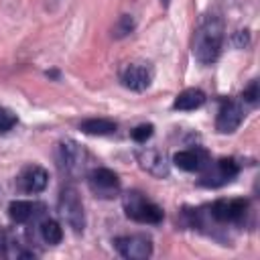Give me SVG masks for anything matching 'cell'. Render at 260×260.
Returning <instances> with one entry per match:
<instances>
[{"mask_svg":"<svg viewBox=\"0 0 260 260\" xmlns=\"http://www.w3.org/2000/svg\"><path fill=\"white\" fill-rule=\"evenodd\" d=\"M223 18L217 14H207L199 22L193 39V55L199 63L209 65L213 63L221 53L223 43Z\"/></svg>","mask_w":260,"mask_h":260,"instance_id":"1","label":"cell"},{"mask_svg":"<svg viewBox=\"0 0 260 260\" xmlns=\"http://www.w3.org/2000/svg\"><path fill=\"white\" fill-rule=\"evenodd\" d=\"M57 167L61 173H65L67 177H79L81 173H85L87 167V152L83 150V146L71 138H65L57 144Z\"/></svg>","mask_w":260,"mask_h":260,"instance_id":"2","label":"cell"},{"mask_svg":"<svg viewBox=\"0 0 260 260\" xmlns=\"http://www.w3.org/2000/svg\"><path fill=\"white\" fill-rule=\"evenodd\" d=\"M124 211L130 219L138 223H160L165 217L162 209L150 199H146L140 191H128L124 195Z\"/></svg>","mask_w":260,"mask_h":260,"instance_id":"3","label":"cell"},{"mask_svg":"<svg viewBox=\"0 0 260 260\" xmlns=\"http://www.w3.org/2000/svg\"><path fill=\"white\" fill-rule=\"evenodd\" d=\"M59 213L69 223V228H73V232H77V234L83 232V228H85V211H83L81 197H79V193H77V189L73 185H67V187L61 189Z\"/></svg>","mask_w":260,"mask_h":260,"instance_id":"4","label":"cell"},{"mask_svg":"<svg viewBox=\"0 0 260 260\" xmlns=\"http://www.w3.org/2000/svg\"><path fill=\"white\" fill-rule=\"evenodd\" d=\"M238 173H240V165L236 162V158H219L213 165L211 162L205 165V173L201 175L199 185L215 189V187L230 183Z\"/></svg>","mask_w":260,"mask_h":260,"instance_id":"5","label":"cell"},{"mask_svg":"<svg viewBox=\"0 0 260 260\" xmlns=\"http://www.w3.org/2000/svg\"><path fill=\"white\" fill-rule=\"evenodd\" d=\"M87 185L91 189V193L95 197L102 199H112L120 193V179L112 169L106 167H98L93 171H89L87 175Z\"/></svg>","mask_w":260,"mask_h":260,"instance_id":"6","label":"cell"},{"mask_svg":"<svg viewBox=\"0 0 260 260\" xmlns=\"http://www.w3.org/2000/svg\"><path fill=\"white\" fill-rule=\"evenodd\" d=\"M246 211H248L246 199H217L207 213L215 223H240Z\"/></svg>","mask_w":260,"mask_h":260,"instance_id":"7","label":"cell"},{"mask_svg":"<svg viewBox=\"0 0 260 260\" xmlns=\"http://www.w3.org/2000/svg\"><path fill=\"white\" fill-rule=\"evenodd\" d=\"M114 248L128 260H144L152 254V242L146 236H120L114 240Z\"/></svg>","mask_w":260,"mask_h":260,"instance_id":"8","label":"cell"},{"mask_svg":"<svg viewBox=\"0 0 260 260\" xmlns=\"http://www.w3.org/2000/svg\"><path fill=\"white\" fill-rule=\"evenodd\" d=\"M120 81L132 91H144L152 81V69L146 63H130L120 71Z\"/></svg>","mask_w":260,"mask_h":260,"instance_id":"9","label":"cell"},{"mask_svg":"<svg viewBox=\"0 0 260 260\" xmlns=\"http://www.w3.org/2000/svg\"><path fill=\"white\" fill-rule=\"evenodd\" d=\"M244 120V108L240 102L236 100H225L217 112V120H215V130L221 134H230L234 130H238V126Z\"/></svg>","mask_w":260,"mask_h":260,"instance_id":"10","label":"cell"},{"mask_svg":"<svg viewBox=\"0 0 260 260\" xmlns=\"http://www.w3.org/2000/svg\"><path fill=\"white\" fill-rule=\"evenodd\" d=\"M136 160L146 173H150V175H154L158 179L169 175V160H167L165 152H160L156 148H140V150H136Z\"/></svg>","mask_w":260,"mask_h":260,"instance_id":"11","label":"cell"},{"mask_svg":"<svg viewBox=\"0 0 260 260\" xmlns=\"http://www.w3.org/2000/svg\"><path fill=\"white\" fill-rule=\"evenodd\" d=\"M47 205L41 201H12L8 205V215L16 223H30L45 215Z\"/></svg>","mask_w":260,"mask_h":260,"instance_id":"12","label":"cell"},{"mask_svg":"<svg viewBox=\"0 0 260 260\" xmlns=\"http://www.w3.org/2000/svg\"><path fill=\"white\" fill-rule=\"evenodd\" d=\"M49 183V173L39 165H28L18 175V187L24 193H41Z\"/></svg>","mask_w":260,"mask_h":260,"instance_id":"13","label":"cell"},{"mask_svg":"<svg viewBox=\"0 0 260 260\" xmlns=\"http://www.w3.org/2000/svg\"><path fill=\"white\" fill-rule=\"evenodd\" d=\"M173 162H175L181 171L193 173V171L205 169V165L209 162V154H207V150H203V148H187V150H179V152L173 156Z\"/></svg>","mask_w":260,"mask_h":260,"instance_id":"14","label":"cell"},{"mask_svg":"<svg viewBox=\"0 0 260 260\" xmlns=\"http://www.w3.org/2000/svg\"><path fill=\"white\" fill-rule=\"evenodd\" d=\"M205 104V93L197 87H189V89H183L175 102H173V108L175 110H195V108H201Z\"/></svg>","mask_w":260,"mask_h":260,"instance_id":"15","label":"cell"},{"mask_svg":"<svg viewBox=\"0 0 260 260\" xmlns=\"http://www.w3.org/2000/svg\"><path fill=\"white\" fill-rule=\"evenodd\" d=\"M116 122L114 120H108V118H89V120H83L79 124V130L85 132V134H91V136H106V134H114L116 132Z\"/></svg>","mask_w":260,"mask_h":260,"instance_id":"16","label":"cell"},{"mask_svg":"<svg viewBox=\"0 0 260 260\" xmlns=\"http://www.w3.org/2000/svg\"><path fill=\"white\" fill-rule=\"evenodd\" d=\"M39 230H41V238H43L47 244H51V246H55V244H59V242L63 240V230H61V225H59L55 219H45V221H41Z\"/></svg>","mask_w":260,"mask_h":260,"instance_id":"17","label":"cell"},{"mask_svg":"<svg viewBox=\"0 0 260 260\" xmlns=\"http://www.w3.org/2000/svg\"><path fill=\"white\" fill-rule=\"evenodd\" d=\"M132 30H134V18H132L130 14H122V16L118 18V22L114 24L112 35H114L116 39H122V37L130 35Z\"/></svg>","mask_w":260,"mask_h":260,"instance_id":"18","label":"cell"},{"mask_svg":"<svg viewBox=\"0 0 260 260\" xmlns=\"http://www.w3.org/2000/svg\"><path fill=\"white\" fill-rule=\"evenodd\" d=\"M16 122H18L16 114H14L12 110H8V108L0 106V134H4V132H8V130H12V128L16 126Z\"/></svg>","mask_w":260,"mask_h":260,"instance_id":"19","label":"cell"},{"mask_svg":"<svg viewBox=\"0 0 260 260\" xmlns=\"http://www.w3.org/2000/svg\"><path fill=\"white\" fill-rule=\"evenodd\" d=\"M152 132H154V126L152 124H140V126H136L134 130H132V140H136L138 144H142V142H146L150 136H152Z\"/></svg>","mask_w":260,"mask_h":260,"instance_id":"20","label":"cell"},{"mask_svg":"<svg viewBox=\"0 0 260 260\" xmlns=\"http://www.w3.org/2000/svg\"><path fill=\"white\" fill-rule=\"evenodd\" d=\"M258 98H260V89H258V81L252 79L250 85L242 91V102H248L250 106H256L258 104Z\"/></svg>","mask_w":260,"mask_h":260,"instance_id":"21","label":"cell"},{"mask_svg":"<svg viewBox=\"0 0 260 260\" xmlns=\"http://www.w3.org/2000/svg\"><path fill=\"white\" fill-rule=\"evenodd\" d=\"M248 43H250V39H248V30H240V32H236V37H234V45H236L238 49H244Z\"/></svg>","mask_w":260,"mask_h":260,"instance_id":"22","label":"cell"}]
</instances>
